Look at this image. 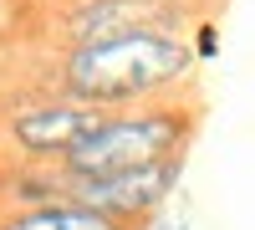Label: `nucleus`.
Returning <instances> with one entry per match:
<instances>
[{"instance_id": "2", "label": "nucleus", "mask_w": 255, "mask_h": 230, "mask_svg": "<svg viewBox=\"0 0 255 230\" xmlns=\"http://www.w3.org/2000/svg\"><path fill=\"white\" fill-rule=\"evenodd\" d=\"M194 128H199V108L174 97L153 102V108H133V113H108L56 169L67 179H108V174L143 169L158 159H179V154L189 159Z\"/></svg>"}, {"instance_id": "6", "label": "nucleus", "mask_w": 255, "mask_h": 230, "mask_svg": "<svg viewBox=\"0 0 255 230\" xmlns=\"http://www.w3.org/2000/svg\"><path fill=\"white\" fill-rule=\"evenodd\" d=\"M0 230H123L113 220H102L97 210L77 200H56V205H41V210H15L0 220Z\"/></svg>"}, {"instance_id": "3", "label": "nucleus", "mask_w": 255, "mask_h": 230, "mask_svg": "<svg viewBox=\"0 0 255 230\" xmlns=\"http://www.w3.org/2000/svg\"><path fill=\"white\" fill-rule=\"evenodd\" d=\"M72 190L67 200L97 210L102 220H113L123 230H133L138 220H158L168 210V200L179 195L184 184V154L179 159H158V164H143V169H123V174H108V179H67Z\"/></svg>"}, {"instance_id": "7", "label": "nucleus", "mask_w": 255, "mask_h": 230, "mask_svg": "<svg viewBox=\"0 0 255 230\" xmlns=\"http://www.w3.org/2000/svg\"><path fill=\"white\" fill-rule=\"evenodd\" d=\"M189 46H194V56H199V61H215V56H220V26L204 15L199 26L189 31Z\"/></svg>"}, {"instance_id": "8", "label": "nucleus", "mask_w": 255, "mask_h": 230, "mask_svg": "<svg viewBox=\"0 0 255 230\" xmlns=\"http://www.w3.org/2000/svg\"><path fill=\"white\" fill-rule=\"evenodd\" d=\"M148 230H189V215H158L148 220Z\"/></svg>"}, {"instance_id": "1", "label": "nucleus", "mask_w": 255, "mask_h": 230, "mask_svg": "<svg viewBox=\"0 0 255 230\" xmlns=\"http://www.w3.org/2000/svg\"><path fill=\"white\" fill-rule=\"evenodd\" d=\"M194 46L184 31H123L92 46H72L56 61V97H72L97 113H133L168 102L189 72Z\"/></svg>"}, {"instance_id": "4", "label": "nucleus", "mask_w": 255, "mask_h": 230, "mask_svg": "<svg viewBox=\"0 0 255 230\" xmlns=\"http://www.w3.org/2000/svg\"><path fill=\"white\" fill-rule=\"evenodd\" d=\"M204 20V0H72L56 15L72 46H92L123 31H194Z\"/></svg>"}, {"instance_id": "5", "label": "nucleus", "mask_w": 255, "mask_h": 230, "mask_svg": "<svg viewBox=\"0 0 255 230\" xmlns=\"http://www.w3.org/2000/svg\"><path fill=\"white\" fill-rule=\"evenodd\" d=\"M102 118L108 113L82 108V102H72V97H41V102L15 108L5 118V138H10V149L20 159H31V164H46V159L61 164Z\"/></svg>"}]
</instances>
